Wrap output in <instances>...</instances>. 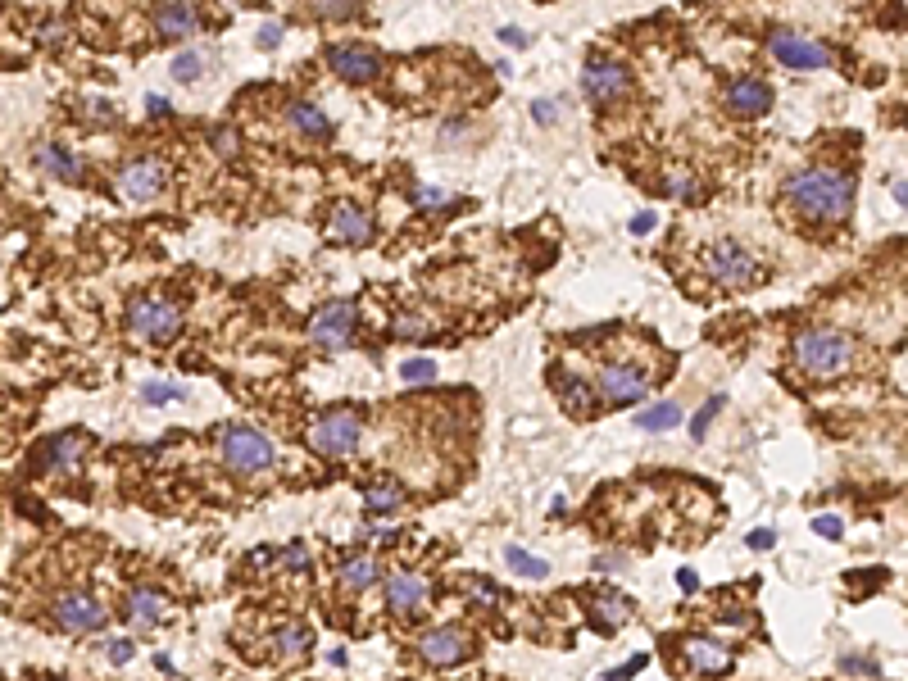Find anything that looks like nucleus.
<instances>
[{"mask_svg": "<svg viewBox=\"0 0 908 681\" xmlns=\"http://www.w3.org/2000/svg\"><path fill=\"white\" fill-rule=\"evenodd\" d=\"M359 414H350V409H332V414H323L314 427H309V445H314L318 454H327V459H346V454L359 450Z\"/></svg>", "mask_w": 908, "mask_h": 681, "instance_id": "423d86ee", "label": "nucleus"}, {"mask_svg": "<svg viewBox=\"0 0 908 681\" xmlns=\"http://www.w3.org/2000/svg\"><path fill=\"white\" fill-rule=\"evenodd\" d=\"M373 232H377V223H373V214L368 209H359V205H336L332 209V223H327V237L336 241V246H368L373 241Z\"/></svg>", "mask_w": 908, "mask_h": 681, "instance_id": "2eb2a0df", "label": "nucleus"}, {"mask_svg": "<svg viewBox=\"0 0 908 681\" xmlns=\"http://www.w3.org/2000/svg\"><path fill=\"white\" fill-rule=\"evenodd\" d=\"M532 114H536V123H554L559 119V105H554V100H536Z\"/></svg>", "mask_w": 908, "mask_h": 681, "instance_id": "a18cd8bd", "label": "nucleus"}, {"mask_svg": "<svg viewBox=\"0 0 908 681\" xmlns=\"http://www.w3.org/2000/svg\"><path fill=\"white\" fill-rule=\"evenodd\" d=\"M318 19H355V5H341V0H323V5H314Z\"/></svg>", "mask_w": 908, "mask_h": 681, "instance_id": "e433bc0d", "label": "nucleus"}, {"mask_svg": "<svg viewBox=\"0 0 908 681\" xmlns=\"http://www.w3.org/2000/svg\"><path fill=\"white\" fill-rule=\"evenodd\" d=\"M282 37H287V28H282V23H264V28H259V46H264V50H273Z\"/></svg>", "mask_w": 908, "mask_h": 681, "instance_id": "79ce46f5", "label": "nucleus"}, {"mask_svg": "<svg viewBox=\"0 0 908 681\" xmlns=\"http://www.w3.org/2000/svg\"><path fill=\"white\" fill-rule=\"evenodd\" d=\"M155 32L164 41H187L200 32V10L196 5H159L155 10Z\"/></svg>", "mask_w": 908, "mask_h": 681, "instance_id": "a211bd4d", "label": "nucleus"}, {"mask_svg": "<svg viewBox=\"0 0 908 681\" xmlns=\"http://www.w3.org/2000/svg\"><path fill=\"white\" fill-rule=\"evenodd\" d=\"M554 391H559V400L568 405V414H577V418H591L595 405H600L595 386L577 382V377H559V373H554Z\"/></svg>", "mask_w": 908, "mask_h": 681, "instance_id": "aec40b11", "label": "nucleus"}, {"mask_svg": "<svg viewBox=\"0 0 908 681\" xmlns=\"http://www.w3.org/2000/svg\"><path fill=\"white\" fill-rule=\"evenodd\" d=\"M681 654H686V663H691L695 672H704V677H722V672H731V654L722 650L718 641L691 636V641H681Z\"/></svg>", "mask_w": 908, "mask_h": 681, "instance_id": "6ab92c4d", "label": "nucleus"}, {"mask_svg": "<svg viewBox=\"0 0 908 681\" xmlns=\"http://www.w3.org/2000/svg\"><path fill=\"white\" fill-rule=\"evenodd\" d=\"M722 405H727V400H722V395H713L709 405H704L700 414L691 418V436H695V441H704V432H709V423H713V418H718V409H722Z\"/></svg>", "mask_w": 908, "mask_h": 681, "instance_id": "473e14b6", "label": "nucleus"}, {"mask_svg": "<svg viewBox=\"0 0 908 681\" xmlns=\"http://www.w3.org/2000/svg\"><path fill=\"white\" fill-rule=\"evenodd\" d=\"M768 46L786 69H827L831 64V50L822 46L818 37H804V32H795V28H777L768 37Z\"/></svg>", "mask_w": 908, "mask_h": 681, "instance_id": "6e6552de", "label": "nucleus"}, {"mask_svg": "<svg viewBox=\"0 0 908 681\" xmlns=\"http://www.w3.org/2000/svg\"><path fill=\"white\" fill-rule=\"evenodd\" d=\"M704 273L722 287H759L763 282V268L754 264V255L741 246V241H713L704 250Z\"/></svg>", "mask_w": 908, "mask_h": 681, "instance_id": "7ed1b4c3", "label": "nucleus"}, {"mask_svg": "<svg viewBox=\"0 0 908 681\" xmlns=\"http://www.w3.org/2000/svg\"><path fill=\"white\" fill-rule=\"evenodd\" d=\"M591 618H595V627H604V632H618L622 622L632 618V600H627V595H613V591H600L591 600Z\"/></svg>", "mask_w": 908, "mask_h": 681, "instance_id": "5701e85b", "label": "nucleus"}, {"mask_svg": "<svg viewBox=\"0 0 908 681\" xmlns=\"http://www.w3.org/2000/svg\"><path fill=\"white\" fill-rule=\"evenodd\" d=\"M373 582H377V563L368 559V554L341 563V586H350V591H364V586H373Z\"/></svg>", "mask_w": 908, "mask_h": 681, "instance_id": "cd10ccee", "label": "nucleus"}, {"mask_svg": "<svg viewBox=\"0 0 908 681\" xmlns=\"http://www.w3.org/2000/svg\"><path fill=\"white\" fill-rule=\"evenodd\" d=\"M504 563H509V568H514L518 577H532V582L550 577V563H545V559H536V554H523L518 545H509V550H504Z\"/></svg>", "mask_w": 908, "mask_h": 681, "instance_id": "c85d7f7f", "label": "nucleus"}, {"mask_svg": "<svg viewBox=\"0 0 908 681\" xmlns=\"http://www.w3.org/2000/svg\"><path fill=\"white\" fill-rule=\"evenodd\" d=\"M609 405H641L645 395H650V373L636 364H609L600 373V391Z\"/></svg>", "mask_w": 908, "mask_h": 681, "instance_id": "9d476101", "label": "nucleus"}, {"mask_svg": "<svg viewBox=\"0 0 908 681\" xmlns=\"http://www.w3.org/2000/svg\"><path fill=\"white\" fill-rule=\"evenodd\" d=\"M663 191H668L672 200H700V178H691V173H668V182H663Z\"/></svg>", "mask_w": 908, "mask_h": 681, "instance_id": "7c9ffc66", "label": "nucleus"}, {"mask_svg": "<svg viewBox=\"0 0 908 681\" xmlns=\"http://www.w3.org/2000/svg\"><path fill=\"white\" fill-rule=\"evenodd\" d=\"M500 41H509V46H527L532 37H527L523 28H500Z\"/></svg>", "mask_w": 908, "mask_h": 681, "instance_id": "8fccbe9b", "label": "nucleus"}, {"mask_svg": "<svg viewBox=\"0 0 908 681\" xmlns=\"http://www.w3.org/2000/svg\"><path fill=\"white\" fill-rule=\"evenodd\" d=\"M282 559H287V568L291 573H309V545H287V554H282Z\"/></svg>", "mask_w": 908, "mask_h": 681, "instance_id": "4c0bfd02", "label": "nucleus"}, {"mask_svg": "<svg viewBox=\"0 0 908 681\" xmlns=\"http://www.w3.org/2000/svg\"><path fill=\"white\" fill-rule=\"evenodd\" d=\"M155 663H159V672H164V677H173V672H178V668H173V659H168V654H155Z\"/></svg>", "mask_w": 908, "mask_h": 681, "instance_id": "6e6d98bb", "label": "nucleus"}, {"mask_svg": "<svg viewBox=\"0 0 908 681\" xmlns=\"http://www.w3.org/2000/svg\"><path fill=\"white\" fill-rule=\"evenodd\" d=\"M677 582H681V591H686V595L695 591V573H691V568H681V577H677Z\"/></svg>", "mask_w": 908, "mask_h": 681, "instance_id": "864d4df0", "label": "nucleus"}, {"mask_svg": "<svg viewBox=\"0 0 908 681\" xmlns=\"http://www.w3.org/2000/svg\"><path fill=\"white\" fill-rule=\"evenodd\" d=\"M309 645H314V632H309V627H300V622H287V627H282V632L273 636V659H277V663L305 659Z\"/></svg>", "mask_w": 908, "mask_h": 681, "instance_id": "b1692460", "label": "nucleus"}, {"mask_svg": "<svg viewBox=\"0 0 908 681\" xmlns=\"http://www.w3.org/2000/svg\"><path fill=\"white\" fill-rule=\"evenodd\" d=\"M214 150H218V155H237V132H232V128H214Z\"/></svg>", "mask_w": 908, "mask_h": 681, "instance_id": "ea45409f", "label": "nucleus"}, {"mask_svg": "<svg viewBox=\"0 0 908 681\" xmlns=\"http://www.w3.org/2000/svg\"><path fill=\"white\" fill-rule=\"evenodd\" d=\"M432 600V586L418 573H391L386 577V609L391 613H423Z\"/></svg>", "mask_w": 908, "mask_h": 681, "instance_id": "f3484780", "label": "nucleus"}, {"mask_svg": "<svg viewBox=\"0 0 908 681\" xmlns=\"http://www.w3.org/2000/svg\"><path fill=\"white\" fill-rule=\"evenodd\" d=\"M813 532L827 536V541H836V536L845 532V527H840V518H813Z\"/></svg>", "mask_w": 908, "mask_h": 681, "instance_id": "37998d69", "label": "nucleus"}, {"mask_svg": "<svg viewBox=\"0 0 908 681\" xmlns=\"http://www.w3.org/2000/svg\"><path fill=\"white\" fill-rule=\"evenodd\" d=\"M87 119H96V123H109V119H114V109H109L105 100H87Z\"/></svg>", "mask_w": 908, "mask_h": 681, "instance_id": "49530a36", "label": "nucleus"}, {"mask_svg": "<svg viewBox=\"0 0 908 681\" xmlns=\"http://www.w3.org/2000/svg\"><path fill=\"white\" fill-rule=\"evenodd\" d=\"M218 450H223L227 468H237V473H264V468H273V459H277L273 441H268L264 432H255V427H227Z\"/></svg>", "mask_w": 908, "mask_h": 681, "instance_id": "20e7f679", "label": "nucleus"}, {"mask_svg": "<svg viewBox=\"0 0 908 681\" xmlns=\"http://www.w3.org/2000/svg\"><path fill=\"white\" fill-rule=\"evenodd\" d=\"M722 105H727V114H736V119H759V114L772 109V87L763 78H754V73L731 78L727 91H722Z\"/></svg>", "mask_w": 908, "mask_h": 681, "instance_id": "f8f14e48", "label": "nucleus"}, {"mask_svg": "<svg viewBox=\"0 0 908 681\" xmlns=\"http://www.w3.org/2000/svg\"><path fill=\"white\" fill-rule=\"evenodd\" d=\"M650 227H654V214H650V209H641V214L632 218V232H636V237H645Z\"/></svg>", "mask_w": 908, "mask_h": 681, "instance_id": "09e8293b", "label": "nucleus"}, {"mask_svg": "<svg viewBox=\"0 0 908 681\" xmlns=\"http://www.w3.org/2000/svg\"><path fill=\"white\" fill-rule=\"evenodd\" d=\"M359 332V309L346 305V300H332L323 305L314 318H309V341L323 350H346Z\"/></svg>", "mask_w": 908, "mask_h": 681, "instance_id": "0eeeda50", "label": "nucleus"}, {"mask_svg": "<svg viewBox=\"0 0 908 681\" xmlns=\"http://www.w3.org/2000/svg\"><path fill=\"white\" fill-rule=\"evenodd\" d=\"M400 377H405V382H432L436 364L432 359H409V364H400Z\"/></svg>", "mask_w": 908, "mask_h": 681, "instance_id": "72a5a7b5", "label": "nucleus"}, {"mask_svg": "<svg viewBox=\"0 0 908 681\" xmlns=\"http://www.w3.org/2000/svg\"><path fill=\"white\" fill-rule=\"evenodd\" d=\"M645 663H650V659H645V654H636V659H632V663H627V668L609 672V677H604V681H627V677H636V672H641V668H645Z\"/></svg>", "mask_w": 908, "mask_h": 681, "instance_id": "c03bdc74", "label": "nucleus"}, {"mask_svg": "<svg viewBox=\"0 0 908 681\" xmlns=\"http://www.w3.org/2000/svg\"><path fill=\"white\" fill-rule=\"evenodd\" d=\"M582 87H586V96H591V100L609 105V100H618L622 91L632 87V73L622 69V64H613V60H591L582 69Z\"/></svg>", "mask_w": 908, "mask_h": 681, "instance_id": "dca6fc26", "label": "nucleus"}, {"mask_svg": "<svg viewBox=\"0 0 908 681\" xmlns=\"http://www.w3.org/2000/svg\"><path fill=\"white\" fill-rule=\"evenodd\" d=\"M772 545V532L768 527H759V532H750V550H768Z\"/></svg>", "mask_w": 908, "mask_h": 681, "instance_id": "603ef678", "label": "nucleus"}, {"mask_svg": "<svg viewBox=\"0 0 908 681\" xmlns=\"http://www.w3.org/2000/svg\"><path fill=\"white\" fill-rule=\"evenodd\" d=\"M41 41H46V46H64V23H46V28H41Z\"/></svg>", "mask_w": 908, "mask_h": 681, "instance_id": "de8ad7c7", "label": "nucleus"}, {"mask_svg": "<svg viewBox=\"0 0 908 681\" xmlns=\"http://www.w3.org/2000/svg\"><path fill=\"white\" fill-rule=\"evenodd\" d=\"M327 64H332L336 78H346V82L382 78V55L373 46H364V41H336V46H327Z\"/></svg>", "mask_w": 908, "mask_h": 681, "instance_id": "1a4fd4ad", "label": "nucleus"}, {"mask_svg": "<svg viewBox=\"0 0 908 681\" xmlns=\"http://www.w3.org/2000/svg\"><path fill=\"white\" fill-rule=\"evenodd\" d=\"M132 654H137V645H132L128 636H119V641H109V663H128Z\"/></svg>", "mask_w": 908, "mask_h": 681, "instance_id": "a19ab883", "label": "nucleus"}, {"mask_svg": "<svg viewBox=\"0 0 908 681\" xmlns=\"http://www.w3.org/2000/svg\"><path fill=\"white\" fill-rule=\"evenodd\" d=\"M78 450H82V436L78 432H64V436H55V441L46 445V464L69 468L73 459H78Z\"/></svg>", "mask_w": 908, "mask_h": 681, "instance_id": "c756f323", "label": "nucleus"}, {"mask_svg": "<svg viewBox=\"0 0 908 681\" xmlns=\"http://www.w3.org/2000/svg\"><path fill=\"white\" fill-rule=\"evenodd\" d=\"M400 504H405V491H400L395 477H373V482L364 486V509H368V514H377V518L395 514Z\"/></svg>", "mask_w": 908, "mask_h": 681, "instance_id": "4be33fe9", "label": "nucleus"}, {"mask_svg": "<svg viewBox=\"0 0 908 681\" xmlns=\"http://www.w3.org/2000/svg\"><path fill=\"white\" fill-rule=\"evenodd\" d=\"M128 327L141 341H173L182 332V305L168 296H141L128 309Z\"/></svg>", "mask_w": 908, "mask_h": 681, "instance_id": "39448f33", "label": "nucleus"}, {"mask_svg": "<svg viewBox=\"0 0 908 681\" xmlns=\"http://www.w3.org/2000/svg\"><path fill=\"white\" fill-rule=\"evenodd\" d=\"M790 359H795V368H800L809 382H836V377H845L849 368H854L859 350H854V341H849L845 332H836V327H809V332L795 336Z\"/></svg>", "mask_w": 908, "mask_h": 681, "instance_id": "f03ea898", "label": "nucleus"}, {"mask_svg": "<svg viewBox=\"0 0 908 681\" xmlns=\"http://www.w3.org/2000/svg\"><path fill=\"white\" fill-rule=\"evenodd\" d=\"M287 119L296 123V132H305V137H314V141L332 137V123H327V114L318 105H309V100H296V105L287 109Z\"/></svg>", "mask_w": 908, "mask_h": 681, "instance_id": "393cba45", "label": "nucleus"}, {"mask_svg": "<svg viewBox=\"0 0 908 681\" xmlns=\"http://www.w3.org/2000/svg\"><path fill=\"white\" fill-rule=\"evenodd\" d=\"M37 164L46 168L50 178L69 182V187H78V182H82V164H78V155H73L69 146H41L37 150Z\"/></svg>", "mask_w": 908, "mask_h": 681, "instance_id": "412c9836", "label": "nucleus"}, {"mask_svg": "<svg viewBox=\"0 0 908 681\" xmlns=\"http://www.w3.org/2000/svg\"><path fill=\"white\" fill-rule=\"evenodd\" d=\"M55 627L69 632V636L100 632V627H105V604L91 600L87 591H69L60 604H55Z\"/></svg>", "mask_w": 908, "mask_h": 681, "instance_id": "9b49d317", "label": "nucleus"}, {"mask_svg": "<svg viewBox=\"0 0 908 681\" xmlns=\"http://www.w3.org/2000/svg\"><path fill=\"white\" fill-rule=\"evenodd\" d=\"M473 654V636L459 632V627H436L418 641V659H427L432 668H450V663H464Z\"/></svg>", "mask_w": 908, "mask_h": 681, "instance_id": "4468645a", "label": "nucleus"}, {"mask_svg": "<svg viewBox=\"0 0 908 681\" xmlns=\"http://www.w3.org/2000/svg\"><path fill=\"white\" fill-rule=\"evenodd\" d=\"M146 105H150V114H159V119H164V114H168V100H159V96H150Z\"/></svg>", "mask_w": 908, "mask_h": 681, "instance_id": "5fc2aeb1", "label": "nucleus"}, {"mask_svg": "<svg viewBox=\"0 0 908 681\" xmlns=\"http://www.w3.org/2000/svg\"><path fill=\"white\" fill-rule=\"evenodd\" d=\"M159 609H164V600H159L150 586H137V591L128 595V622H137V627H155Z\"/></svg>", "mask_w": 908, "mask_h": 681, "instance_id": "a878e982", "label": "nucleus"}, {"mask_svg": "<svg viewBox=\"0 0 908 681\" xmlns=\"http://www.w3.org/2000/svg\"><path fill=\"white\" fill-rule=\"evenodd\" d=\"M164 182H168V168H164V159H155V155H141V159H132V164L119 168V191L128 200L159 196V191H164Z\"/></svg>", "mask_w": 908, "mask_h": 681, "instance_id": "ddd939ff", "label": "nucleus"}, {"mask_svg": "<svg viewBox=\"0 0 908 681\" xmlns=\"http://www.w3.org/2000/svg\"><path fill=\"white\" fill-rule=\"evenodd\" d=\"M786 205L804 223H845L854 209V178L840 168H804L786 182Z\"/></svg>", "mask_w": 908, "mask_h": 681, "instance_id": "f257e3e1", "label": "nucleus"}, {"mask_svg": "<svg viewBox=\"0 0 908 681\" xmlns=\"http://www.w3.org/2000/svg\"><path fill=\"white\" fill-rule=\"evenodd\" d=\"M677 423H681V405H672V400H659V405L636 414V427H641V432H672Z\"/></svg>", "mask_w": 908, "mask_h": 681, "instance_id": "bb28decb", "label": "nucleus"}, {"mask_svg": "<svg viewBox=\"0 0 908 681\" xmlns=\"http://www.w3.org/2000/svg\"><path fill=\"white\" fill-rule=\"evenodd\" d=\"M840 668H845V672H863V677H877V663H854V659H845V663H840Z\"/></svg>", "mask_w": 908, "mask_h": 681, "instance_id": "3c124183", "label": "nucleus"}, {"mask_svg": "<svg viewBox=\"0 0 908 681\" xmlns=\"http://www.w3.org/2000/svg\"><path fill=\"white\" fill-rule=\"evenodd\" d=\"M150 400V405H164V400H178L182 386L178 382H146V391H141Z\"/></svg>", "mask_w": 908, "mask_h": 681, "instance_id": "f704fd0d", "label": "nucleus"}, {"mask_svg": "<svg viewBox=\"0 0 908 681\" xmlns=\"http://www.w3.org/2000/svg\"><path fill=\"white\" fill-rule=\"evenodd\" d=\"M200 69H205V55H200V50H182L178 60H173V78L178 82H196Z\"/></svg>", "mask_w": 908, "mask_h": 681, "instance_id": "2f4dec72", "label": "nucleus"}, {"mask_svg": "<svg viewBox=\"0 0 908 681\" xmlns=\"http://www.w3.org/2000/svg\"><path fill=\"white\" fill-rule=\"evenodd\" d=\"M414 200H418V205H423V209H441V205H450V191H441V187H418L414 191Z\"/></svg>", "mask_w": 908, "mask_h": 681, "instance_id": "c9c22d12", "label": "nucleus"}, {"mask_svg": "<svg viewBox=\"0 0 908 681\" xmlns=\"http://www.w3.org/2000/svg\"><path fill=\"white\" fill-rule=\"evenodd\" d=\"M395 336H427V318L400 314V318H395Z\"/></svg>", "mask_w": 908, "mask_h": 681, "instance_id": "58836bf2", "label": "nucleus"}]
</instances>
